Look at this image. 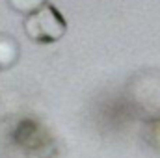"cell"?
<instances>
[{
	"instance_id": "6da1fadb",
	"label": "cell",
	"mask_w": 160,
	"mask_h": 158,
	"mask_svg": "<svg viewBox=\"0 0 160 158\" xmlns=\"http://www.w3.org/2000/svg\"><path fill=\"white\" fill-rule=\"evenodd\" d=\"M22 28L32 43L52 45L67 34V21L54 4L45 2L41 7L26 15Z\"/></svg>"
},
{
	"instance_id": "7a4b0ae2",
	"label": "cell",
	"mask_w": 160,
	"mask_h": 158,
	"mask_svg": "<svg viewBox=\"0 0 160 158\" xmlns=\"http://www.w3.org/2000/svg\"><path fill=\"white\" fill-rule=\"evenodd\" d=\"M149 75L151 77L143 71L130 84V99L136 110L145 114V121L160 117V71L151 69Z\"/></svg>"
},
{
	"instance_id": "3957f363",
	"label": "cell",
	"mask_w": 160,
	"mask_h": 158,
	"mask_svg": "<svg viewBox=\"0 0 160 158\" xmlns=\"http://www.w3.org/2000/svg\"><path fill=\"white\" fill-rule=\"evenodd\" d=\"M11 138L21 149H24V151H28L36 156L48 155L52 151V143H54L48 130L34 119L19 121L15 125L13 132H11Z\"/></svg>"
},
{
	"instance_id": "277c9868",
	"label": "cell",
	"mask_w": 160,
	"mask_h": 158,
	"mask_svg": "<svg viewBox=\"0 0 160 158\" xmlns=\"http://www.w3.org/2000/svg\"><path fill=\"white\" fill-rule=\"evenodd\" d=\"M21 58V47L9 34H0V71L11 69Z\"/></svg>"
},
{
	"instance_id": "5b68a950",
	"label": "cell",
	"mask_w": 160,
	"mask_h": 158,
	"mask_svg": "<svg viewBox=\"0 0 160 158\" xmlns=\"http://www.w3.org/2000/svg\"><path fill=\"white\" fill-rule=\"evenodd\" d=\"M145 140L155 151H160V117L145 121Z\"/></svg>"
},
{
	"instance_id": "8992f818",
	"label": "cell",
	"mask_w": 160,
	"mask_h": 158,
	"mask_svg": "<svg viewBox=\"0 0 160 158\" xmlns=\"http://www.w3.org/2000/svg\"><path fill=\"white\" fill-rule=\"evenodd\" d=\"M45 2H47V0H8V4H9V7H11L13 11L24 13V15L36 11L38 7H41V6L45 4Z\"/></svg>"
}]
</instances>
